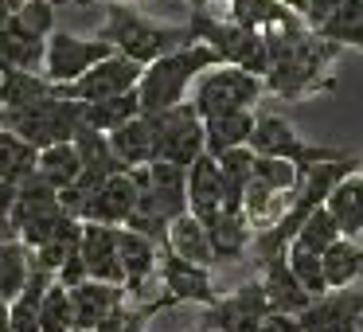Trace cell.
Here are the masks:
<instances>
[{"instance_id": "cell-13", "label": "cell", "mask_w": 363, "mask_h": 332, "mask_svg": "<svg viewBox=\"0 0 363 332\" xmlns=\"http://www.w3.org/2000/svg\"><path fill=\"white\" fill-rule=\"evenodd\" d=\"M137 207V176L129 172H113L110 180L98 184V192L86 199L82 207V223H106V227H125V219Z\"/></svg>"}, {"instance_id": "cell-37", "label": "cell", "mask_w": 363, "mask_h": 332, "mask_svg": "<svg viewBox=\"0 0 363 332\" xmlns=\"http://www.w3.org/2000/svg\"><path fill=\"white\" fill-rule=\"evenodd\" d=\"M71 328H74L71 289L51 282V289L43 293V309H40V332H71Z\"/></svg>"}, {"instance_id": "cell-35", "label": "cell", "mask_w": 363, "mask_h": 332, "mask_svg": "<svg viewBox=\"0 0 363 332\" xmlns=\"http://www.w3.org/2000/svg\"><path fill=\"white\" fill-rule=\"evenodd\" d=\"M254 180H262L266 188L281 192V196H293L305 180V168H297L293 160H281V157H254Z\"/></svg>"}, {"instance_id": "cell-31", "label": "cell", "mask_w": 363, "mask_h": 332, "mask_svg": "<svg viewBox=\"0 0 363 332\" xmlns=\"http://www.w3.org/2000/svg\"><path fill=\"white\" fill-rule=\"evenodd\" d=\"M28 274H32V250H28L20 238H9L0 243V297L12 301L20 289H24Z\"/></svg>"}, {"instance_id": "cell-4", "label": "cell", "mask_w": 363, "mask_h": 332, "mask_svg": "<svg viewBox=\"0 0 363 332\" xmlns=\"http://www.w3.org/2000/svg\"><path fill=\"white\" fill-rule=\"evenodd\" d=\"M188 35L219 55V63H230V67H242L250 74H262L266 79L269 71V48H266V35L258 28H238L230 24L227 16H211V12H191L188 20Z\"/></svg>"}, {"instance_id": "cell-8", "label": "cell", "mask_w": 363, "mask_h": 332, "mask_svg": "<svg viewBox=\"0 0 363 332\" xmlns=\"http://www.w3.org/2000/svg\"><path fill=\"white\" fill-rule=\"evenodd\" d=\"M113 55V43L106 40H82L74 32H51L48 35V59H43V79L55 82V87H67V82L82 79L94 63Z\"/></svg>"}, {"instance_id": "cell-48", "label": "cell", "mask_w": 363, "mask_h": 332, "mask_svg": "<svg viewBox=\"0 0 363 332\" xmlns=\"http://www.w3.org/2000/svg\"><path fill=\"white\" fill-rule=\"evenodd\" d=\"M199 332H215V328H199Z\"/></svg>"}, {"instance_id": "cell-21", "label": "cell", "mask_w": 363, "mask_h": 332, "mask_svg": "<svg viewBox=\"0 0 363 332\" xmlns=\"http://www.w3.org/2000/svg\"><path fill=\"white\" fill-rule=\"evenodd\" d=\"M55 274H48L43 266L32 262V274H28L24 289L9 301V332H40V309H43V293L51 289Z\"/></svg>"}, {"instance_id": "cell-30", "label": "cell", "mask_w": 363, "mask_h": 332, "mask_svg": "<svg viewBox=\"0 0 363 332\" xmlns=\"http://www.w3.org/2000/svg\"><path fill=\"white\" fill-rule=\"evenodd\" d=\"M316 35L328 40V43H336V48L363 51V0H344V4L324 20V28Z\"/></svg>"}, {"instance_id": "cell-40", "label": "cell", "mask_w": 363, "mask_h": 332, "mask_svg": "<svg viewBox=\"0 0 363 332\" xmlns=\"http://www.w3.org/2000/svg\"><path fill=\"white\" fill-rule=\"evenodd\" d=\"M55 282L63 285V289H74V285L86 282V262H82V254H79V250H74L71 258H67L63 266L55 270Z\"/></svg>"}, {"instance_id": "cell-39", "label": "cell", "mask_w": 363, "mask_h": 332, "mask_svg": "<svg viewBox=\"0 0 363 332\" xmlns=\"http://www.w3.org/2000/svg\"><path fill=\"white\" fill-rule=\"evenodd\" d=\"M55 12L59 9L51 4V0H24L12 16H16L28 32H35V35H43V40H48V35L55 32Z\"/></svg>"}, {"instance_id": "cell-29", "label": "cell", "mask_w": 363, "mask_h": 332, "mask_svg": "<svg viewBox=\"0 0 363 332\" xmlns=\"http://www.w3.org/2000/svg\"><path fill=\"white\" fill-rule=\"evenodd\" d=\"M35 172H40L55 192H63L82 176V160H79V153H74L71 141L48 145V149H40V157H35Z\"/></svg>"}, {"instance_id": "cell-28", "label": "cell", "mask_w": 363, "mask_h": 332, "mask_svg": "<svg viewBox=\"0 0 363 332\" xmlns=\"http://www.w3.org/2000/svg\"><path fill=\"white\" fill-rule=\"evenodd\" d=\"M137 114H141V98H137V90L118 94V98H102V102H82V121H86L90 129H98V133H113L118 126L133 121Z\"/></svg>"}, {"instance_id": "cell-46", "label": "cell", "mask_w": 363, "mask_h": 332, "mask_svg": "<svg viewBox=\"0 0 363 332\" xmlns=\"http://www.w3.org/2000/svg\"><path fill=\"white\" fill-rule=\"evenodd\" d=\"M71 332H94V328H79V324H74V328Z\"/></svg>"}, {"instance_id": "cell-42", "label": "cell", "mask_w": 363, "mask_h": 332, "mask_svg": "<svg viewBox=\"0 0 363 332\" xmlns=\"http://www.w3.org/2000/svg\"><path fill=\"white\" fill-rule=\"evenodd\" d=\"M258 332H305V328H301V321L293 313H269Z\"/></svg>"}, {"instance_id": "cell-32", "label": "cell", "mask_w": 363, "mask_h": 332, "mask_svg": "<svg viewBox=\"0 0 363 332\" xmlns=\"http://www.w3.org/2000/svg\"><path fill=\"white\" fill-rule=\"evenodd\" d=\"M336 238H344L340 235V227H336V219H332V211L328 207H313V211L305 215V223H301V231L293 235V243L301 246V250H313V254H324Z\"/></svg>"}, {"instance_id": "cell-26", "label": "cell", "mask_w": 363, "mask_h": 332, "mask_svg": "<svg viewBox=\"0 0 363 332\" xmlns=\"http://www.w3.org/2000/svg\"><path fill=\"white\" fill-rule=\"evenodd\" d=\"M207 235H211L215 262L242 258V250H250V243H254V231H250V223H246L242 211H219L215 223L207 227Z\"/></svg>"}, {"instance_id": "cell-50", "label": "cell", "mask_w": 363, "mask_h": 332, "mask_svg": "<svg viewBox=\"0 0 363 332\" xmlns=\"http://www.w3.org/2000/svg\"><path fill=\"white\" fill-rule=\"evenodd\" d=\"M359 243H363V235H359Z\"/></svg>"}, {"instance_id": "cell-14", "label": "cell", "mask_w": 363, "mask_h": 332, "mask_svg": "<svg viewBox=\"0 0 363 332\" xmlns=\"http://www.w3.org/2000/svg\"><path fill=\"white\" fill-rule=\"evenodd\" d=\"M133 176L168 219L188 211V168L168 165V160H152L145 168H133Z\"/></svg>"}, {"instance_id": "cell-27", "label": "cell", "mask_w": 363, "mask_h": 332, "mask_svg": "<svg viewBox=\"0 0 363 332\" xmlns=\"http://www.w3.org/2000/svg\"><path fill=\"white\" fill-rule=\"evenodd\" d=\"M320 262H324V282H328V289H347L363 274V243L359 238H336L320 254Z\"/></svg>"}, {"instance_id": "cell-10", "label": "cell", "mask_w": 363, "mask_h": 332, "mask_svg": "<svg viewBox=\"0 0 363 332\" xmlns=\"http://www.w3.org/2000/svg\"><path fill=\"white\" fill-rule=\"evenodd\" d=\"M141 71H145L141 63H133V59L113 51L110 59L90 67L82 79L59 87V98H71V102H102V98L129 94V90H137V82H141Z\"/></svg>"}, {"instance_id": "cell-1", "label": "cell", "mask_w": 363, "mask_h": 332, "mask_svg": "<svg viewBox=\"0 0 363 332\" xmlns=\"http://www.w3.org/2000/svg\"><path fill=\"white\" fill-rule=\"evenodd\" d=\"M211 67H219V55L199 40H188L176 51H168V55L152 59L141 71V82H137L141 114L152 118V114H164L172 106H180L188 98V90L196 87V79L203 71H211Z\"/></svg>"}, {"instance_id": "cell-19", "label": "cell", "mask_w": 363, "mask_h": 332, "mask_svg": "<svg viewBox=\"0 0 363 332\" xmlns=\"http://www.w3.org/2000/svg\"><path fill=\"white\" fill-rule=\"evenodd\" d=\"M125 297H129L125 285H110V282H94V277H86L82 285L71 289L74 324H79V328H98V324H102Z\"/></svg>"}, {"instance_id": "cell-6", "label": "cell", "mask_w": 363, "mask_h": 332, "mask_svg": "<svg viewBox=\"0 0 363 332\" xmlns=\"http://www.w3.org/2000/svg\"><path fill=\"white\" fill-rule=\"evenodd\" d=\"M152 145H157V160L188 168L196 157H203V118L196 114L191 102H180L164 114H152Z\"/></svg>"}, {"instance_id": "cell-24", "label": "cell", "mask_w": 363, "mask_h": 332, "mask_svg": "<svg viewBox=\"0 0 363 332\" xmlns=\"http://www.w3.org/2000/svg\"><path fill=\"white\" fill-rule=\"evenodd\" d=\"M254 121H258L254 110H235V114H219V118H203L207 153H211V157H223L227 149H242V145H250Z\"/></svg>"}, {"instance_id": "cell-3", "label": "cell", "mask_w": 363, "mask_h": 332, "mask_svg": "<svg viewBox=\"0 0 363 332\" xmlns=\"http://www.w3.org/2000/svg\"><path fill=\"white\" fill-rule=\"evenodd\" d=\"M79 126H82V102H71V98L59 94L40 98L32 106H0V129L28 141L35 153L48 149V145L71 141Z\"/></svg>"}, {"instance_id": "cell-45", "label": "cell", "mask_w": 363, "mask_h": 332, "mask_svg": "<svg viewBox=\"0 0 363 332\" xmlns=\"http://www.w3.org/2000/svg\"><path fill=\"white\" fill-rule=\"evenodd\" d=\"M188 4H191V12H203L207 4H211V0H188Z\"/></svg>"}, {"instance_id": "cell-41", "label": "cell", "mask_w": 363, "mask_h": 332, "mask_svg": "<svg viewBox=\"0 0 363 332\" xmlns=\"http://www.w3.org/2000/svg\"><path fill=\"white\" fill-rule=\"evenodd\" d=\"M340 4H344V0H305V28L308 32H320L324 20H328Z\"/></svg>"}, {"instance_id": "cell-34", "label": "cell", "mask_w": 363, "mask_h": 332, "mask_svg": "<svg viewBox=\"0 0 363 332\" xmlns=\"http://www.w3.org/2000/svg\"><path fill=\"white\" fill-rule=\"evenodd\" d=\"M35 157H40V153L28 141L12 137L9 129H0V176H4V180L20 184L28 172H35Z\"/></svg>"}, {"instance_id": "cell-18", "label": "cell", "mask_w": 363, "mask_h": 332, "mask_svg": "<svg viewBox=\"0 0 363 332\" xmlns=\"http://www.w3.org/2000/svg\"><path fill=\"white\" fill-rule=\"evenodd\" d=\"M0 59L16 71L43 74V59H48V40L35 32H28L16 16H0Z\"/></svg>"}, {"instance_id": "cell-15", "label": "cell", "mask_w": 363, "mask_h": 332, "mask_svg": "<svg viewBox=\"0 0 363 332\" xmlns=\"http://www.w3.org/2000/svg\"><path fill=\"white\" fill-rule=\"evenodd\" d=\"M79 254H82V262H86V277L110 282V285H125V274H121V262H118V227L82 223Z\"/></svg>"}, {"instance_id": "cell-47", "label": "cell", "mask_w": 363, "mask_h": 332, "mask_svg": "<svg viewBox=\"0 0 363 332\" xmlns=\"http://www.w3.org/2000/svg\"><path fill=\"white\" fill-rule=\"evenodd\" d=\"M359 176H363V157H359Z\"/></svg>"}, {"instance_id": "cell-11", "label": "cell", "mask_w": 363, "mask_h": 332, "mask_svg": "<svg viewBox=\"0 0 363 332\" xmlns=\"http://www.w3.org/2000/svg\"><path fill=\"white\" fill-rule=\"evenodd\" d=\"M305 332H355L363 321V293L352 289H328L313 297L297 313Z\"/></svg>"}, {"instance_id": "cell-23", "label": "cell", "mask_w": 363, "mask_h": 332, "mask_svg": "<svg viewBox=\"0 0 363 332\" xmlns=\"http://www.w3.org/2000/svg\"><path fill=\"white\" fill-rule=\"evenodd\" d=\"M110 145H113V157L121 160L125 168H145L157 160V145H152V121L145 114H137L133 121L118 126L110 133Z\"/></svg>"}, {"instance_id": "cell-44", "label": "cell", "mask_w": 363, "mask_h": 332, "mask_svg": "<svg viewBox=\"0 0 363 332\" xmlns=\"http://www.w3.org/2000/svg\"><path fill=\"white\" fill-rule=\"evenodd\" d=\"M0 332H9V301L0 297Z\"/></svg>"}, {"instance_id": "cell-5", "label": "cell", "mask_w": 363, "mask_h": 332, "mask_svg": "<svg viewBox=\"0 0 363 332\" xmlns=\"http://www.w3.org/2000/svg\"><path fill=\"white\" fill-rule=\"evenodd\" d=\"M262 94H266V79L262 74L219 63L196 79L188 102L196 106L199 118H219V114H235V110H254V102Z\"/></svg>"}, {"instance_id": "cell-17", "label": "cell", "mask_w": 363, "mask_h": 332, "mask_svg": "<svg viewBox=\"0 0 363 332\" xmlns=\"http://www.w3.org/2000/svg\"><path fill=\"white\" fill-rule=\"evenodd\" d=\"M258 270H262V289H266V297H269V309L274 313H293L297 316L301 309L308 305V293H305V285L293 277V270H289V258H285V250H277V254H269V258H262L258 262Z\"/></svg>"}, {"instance_id": "cell-12", "label": "cell", "mask_w": 363, "mask_h": 332, "mask_svg": "<svg viewBox=\"0 0 363 332\" xmlns=\"http://www.w3.org/2000/svg\"><path fill=\"white\" fill-rule=\"evenodd\" d=\"M160 289L164 297L172 301H196V305H215L219 293H215V282H211V270L207 266H196V262H184L176 258L172 250L160 246Z\"/></svg>"}, {"instance_id": "cell-43", "label": "cell", "mask_w": 363, "mask_h": 332, "mask_svg": "<svg viewBox=\"0 0 363 332\" xmlns=\"http://www.w3.org/2000/svg\"><path fill=\"white\" fill-rule=\"evenodd\" d=\"M12 199H16V184L0 176V223H12Z\"/></svg>"}, {"instance_id": "cell-20", "label": "cell", "mask_w": 363, "mask_h": 332, "mask_svg": "<svg viewBox=\"0 0 363 332\" xmlns=\"http://www.w3.org/2000/svg\"><path fill=\"white\" fill-rule=\"evenodd\" d=\"M164 250H172L176 258L184 262H196V266H215V254H211V235H207V227L196 219L191 211L176 215L172 223H168V235H164Z\"/></svg>"}, {"instance_id": "cell-38", "label": "cell", "mask_w": 363, "mask_h": 332, "mask_svg": "<svg viewBox=\"0 0 363 332\" xmlns=\"http://www.w3.org/2000/svg\"><path fill=\"white\" fill-rule=\"evenodd\" d=\"M277 0H230L227 4V20L238 28H266V20L274 16Z\"/></svg>"}, {"instance_id": "cell-36", "label": "cell", "mask_w": 363, "mask_h": 332, "mask_svg": "<svg viewBox=\"0 0 363 332\" xmlns=\"http://www.w3.org/2000/svg\"><path fill=\"white\" fill-rule=\"evenodd\" d=\"M285 258H289L293 277H297V282L305 285L308 297H320V293H328V282H324V262H320V254L301 250L297 243H289V246H285Z\"/></svg>"}, {"instance_id": "cell-2", "label": "cell", "mask_w": 363, "mask_h": 332, "mask_svg": "<svg viewBox=\"0 0 363 332\" xmlns=\"http://www.w3.org/2000/svg\"><path fill=\"white\" fill-rule=\"evenodd\" d=\"M106 20H102V32H98V40L113 43V51L125 59H133V63L149 67L152 59L168 55V51H176L180 43H188V28H164V24H152V20H145L137 9H129V4H121V0H106Z\"/></svg>"}, {"instance_id": "cell-7", "label": "cell", "mask_w": 363, "mask_h": 332, "mask_svg": "<svg viewBox=\"0 0 363 332\" xmlns=\"http://www.w3.org/2000/svg\"><path fill=\"white\" fill-rule=\"evenodd\" d=\"M250 149L254 157H281V160H293L297 168H316L324 160H336L344 153L336 149H324V145H308L305 137H297V129L289 126L285 118L277 114H258L254 121V133H250Z\"/></svg>"}, {"instance_id": "cell-22", "label": "cell", "mask_w": 363, "mask_h": 332, "mask_svg": "<svg viewBox=\"0 0 363 332\" xmlns=\"http://www.w3.org/2000/svg\"><path fill=\"white\" fill-rule=\"evenodd\" d=\"M324 207L332 211V219H336V227H340L344 238H359L363 235V176H359V168L347 172L344 180L328 192Z\"/></svg>"}, {"instance_id": "cell-25", "label": "cell", "mask_w": 363, "mask_h": 332, "mask_svg": "<svg viewBox=\"0 0 363 332\" xmlns=\"http://www.w3.org/2000/svg\"><path fill=\"white\" fill-rule=\"evenodd\" d=\"M289 204H293V196H281V192L266 188V184L254 180V176H250V184H246V192H242V215H246V223H250L254 235L277 227L281 215L289 211Z\"/></svg>"}, {"instance_id": "cell-9", "label": "cell", "mask_w": 363, "mask_h": 332, "mask_svg": "<svg viewBox=\"0 0 363 332\" xmlns=\"http://www.w3.org/2000/svg\"><path fill=\"white\" fill-rule=\"evenodd\" d=\"M269 313H274V309H269L266 289H262L258 277H250V282H242L235 293H227V297H219L215 305H207L203 328H215V332H258Z\"/></svg>"}, {"instance_id": "cell-33", "label": "cell", "mask_w": 363, "mask_h": 332, "mask_svg": "<svg viewBox=\"0 0 363 332\" xmlns=\"http://www.w3.org/2000/svg\"><path fill=\"white\" fill-rule=\"evenodd\" d=\"M164 305L168 301H133V297H125L94 332H145L149 316L157 313V309H164Z\"/></svg>"}, {"instance_id": "cell-16", "label": "cell", "mask_w": 363, "mask_h": 332, "mask_svg": "<svg viewBox=\"0 0 363 332\" xmlns=\"http://www.w3.org/2000/svg\"><path fill=\"white\" fill-rule=\"evenodd\" d=\"M188 211L203 227H211L215 215L223 211V176H219V160L211 153H203L188 165Z\"/></svg>"}, {"instance_id": "cell-49", "label": "cell", "mask_w": 363, "mask_h": 332, "mask_svg": "<svg viewBox=\"0 0 363 332\" xmlns=\"http://www.w3.org/2000/svg\"><path fill=\"white\" fill-rule=\"evenodd\" d=\"M355 332H363V321H359V328H355Z\"/></svg>"}]
</instances>
